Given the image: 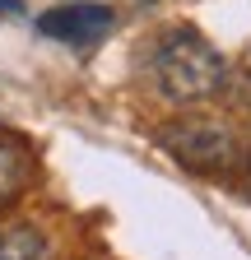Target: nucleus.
I'll list each match as a JSON object with an SVG mask.
<instances>
[{
    "instance_id": "nucleus-1",
    "label": "nucleus",
    "mask_w": 251,
    "mask_h": 260,
    "mask_svg": "<svg viewBox=\"0 0 251 260\" xmlns=\"http://www.w3.org/2000/svg\"><path fill=\"white\" fill-rule=\"evenodd\" d=\"M149 70H153V84L168 103L177 107H196L205 98H214L224 88V75L228 65L218 56V47L196 28H168L159 42H153V56H149Z\"/></svg>"
},
{
    "instance_id": "nucleus-2",
    "label": "nucleus",
    "mask_w": 251,
    "mask_h": 260,
    "mask_svg": "<svg viewBox=\"0 0 251 260\" xmlns=\"http://www.w3.org/2000/svg\"><path fill=\"white\" fill-rule=\"evenodd\" d=\"M159 144L181 162V168H191V172H233L237 162H242V140H237V130L228 121H218V116H181L172 125H163V135Z\"/></svg>"
},
{
    "instance_id": "nucleus-3",
    "label": "nucleus",
    "mask_w": 251,
    "mask_h": 260,
    "mask_svg": "<svg viewBox=\"0 0 251 260\" xmlns=\"http://www.w3.org/2000/svg\"><path fill=\"white\" fill-rule=\"evenodd\" d=\"M112 28H116V14L98 0H75V5H56L47 14H38V32L66 42V47H98Z\"/></svg>"
},
{
    "instance_id": "nucleus-4",
    "label": "nucleus",
    "mask_w": 251,
    "mask_h": 260,
    "mask_svg": "<svg viewBox=\"0 0 251 260\" xmlns=\"http://www.w3.org/2000/svg\"><path fill=\"white\" fill-rule=\"evenodd\" d=\"M33 181V153H28L14 135H0V205L19 200Z\"/></svg>"
},
{
    "instance_id": "nucleus-5",
    "label": "nucleus",
    "mask_w": 251,
    "mask_h": 260,
    "mask_svg": "<svg viewBox=\"0 0 251 260\" xmlns=\"http://www.w3.org/2000/svg\"><path fill=\"white\" fill-rule=\"evenodd\" d=\"M47 255H51L47 233L33 223H19V228L0 233V260H47Z\"/></svg>"
},
{
    "instance_id": "nucleus-6",
    "label": "nucleus",
    "mask_w": 251,
    "mask_h": 260,
    "mask_svg": "<svg viewBox=\"0 0 251 260\" xmlns=\"http://www.w3.org/2000/svg\"><path fill=\"white\" fill-rule=\"evenodd\" d=\"M5 14H23V5H19V0H0V19H5Z\"/></svg>"
},
{
    "instance_id": "nucleus-7",
    "label": "nucleus",
    "mask_w": 251,
    "mask_h": 260,
    "mask_svg": "<svg viewBox=\"0 0 251 260\" xmlns=\"http://www.w3.org/2000/svg\"><path fill=\"white\" fill-rule=\"evenodd\" d=\"M246 162H251V153H246Z\"/></svg>"
}]
</instances>
